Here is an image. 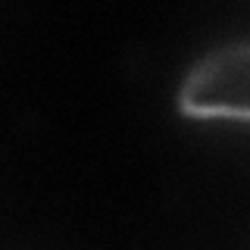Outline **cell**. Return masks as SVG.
I'll use <instances>...</instances> for the list:
<instances>
[{
    "label": "cell",
    "mask_w": 250,
    "mask_h": 250,
    "mask_svg": "<svg viewBox=\"0 0 250 250\" xmlns=\"http://www.w3.org/2000/svg\"><path fill=\"white\" fill-rule=\"evenodd\" d=\"M175 106L194 122L250 125V41L219 44L194 60L175 91Z\"/></svg>",
    "instance_id": "cell-1"
}]
</instances>
